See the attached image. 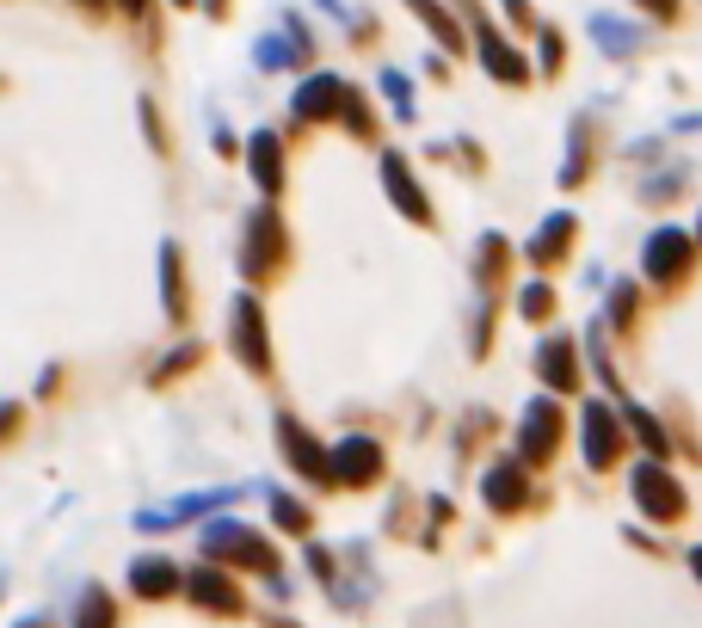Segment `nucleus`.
<instances>
[{
  "label": "nucleus",
  "mask_w": 702,
  "mask_h": 628,
  "mask_svg": "<svg viewBox=\"0 0 702 628\" xmlns=\"http://www.w3.org/2000/svg\"><path fill=\"white\" fill-rule=\"evenodd\" d=\"M204 542H210V555H228V561H240V567H271L278 561V555H271L253 530H240V524H216Z\"/></svg>",
  "instance_id": "obj_1"
},
{
  "label": "nucleus",
  "mask_w": 702,
  "mask_h": 628,
  "mask_svg": "<svg viewBox=\"0 0 702 628\" xmlns=\"http://www.w3.org/2000/svg\"><path fill=\"white\" fill-rule=\"evenodd\" d=\"M635 494H641V506L653 511V518H678V511H684V494H678L672 481H665V468L660 462H647L635 475Z\"/></svg>",
  "instance_id": "obj_2"
},
{
  "label": "nucleus",
  "mask_w": 702,
  "mask_h": 628,
  "mask_svg": "<svg viewBox=\"0 0 702 628\" xmlns=\"http://www.w3.org/2000/svg\"><path fill=\"white\" fill-rule=\"evenodd\" d=\"M191 598H198L204 610H223V616H235V610H240V591L228 586L223 574H210V567H204V574H191Z\"/></svg>",
  "instance_id": "obj_3"
},
{
  "label": "nucleus",
  "mask_w": 702,
  "mask_h": 628,
  "mask_svg": "<svg viewBox=\"0 0 702 628\" xmlns=\"http://www.w3.org/2000/svg\"><path fill=\"white\" fill-rule=\"evenodd\" d=\"M130 586L142 591V598H172V591H179V574H172V561H155V555H148V561L130 567Z\"/></svg>",
  "instance_id": "obj_4"
},
{
  "label": "nucleus",
  "mask_w": 702,
  "mask_h": 628,
  "mask_svg": "<svg viewBox=\"0 0 702 628\" xmlns=\"http://www.w3.org/2000/svg\"><path fill=\"white\" fill-rule=\"evenodd\" d=\"M376 468H383V456H376V443L352 438L339 450V481H376Z\"/></svg>",
  "instance_id": "obj_5"
},
{
  "label": "nucleus",
  "mask_w": 702,
  "mask_h": 628,
  "mask_svg": "<svg viewBox=\"0 0 702 628\" xmlns=\"http://www.w3.org/2000/svg\"><path fill=\"white\" fill-rule=\"evenodd\" d=\"M610 450H616V431H610V407H592L585 413V456H592V468L610 462Z\"/></svg>",
  "instance_id": "obj_6"
},
{
  "label": "nucleus",
  "mask_w": 702,
  "mask_h": 628,
  "mask_svg": "<svg viewBox=\"0 0 702 628\" xmlns=\"http://www.w3.org/2000/svg\"><path fill=\"white\" fill-rule=\"evenodd\" d=\"M284 443H290V456H296V468H303V475H315V481H320V475H333V468H327V456H320V450H315V443H308L296 426H284Z\"/></svg>",
  "instance_id": "obj_7"
},
{
  "label": "nucleus",
  "mask_w": 702,
  "mask_h": 628,
  "mask_svg": "<svg viewBox=\"0 0 702 628\" xmlns=\"http://www.w3.org/2000/svg\"><path fill=\"white\" fill-rule=\"evenodd\" d=\"M240 351H247V358H253V370H266V346H259V308H253V302H240Z\"/></svg>",
  "instance_id": "obj_8"
},
{
  "label": "nucleus",
  "mask_w": 702,
  "mask_h": 628,
  "mask_svg": "<svg viewBox=\"0 0 702 628\" xmlns=\"http://www.w3.org/2000/svg\"><path fill=\"white\" fill-rule=\"evenodd\" d=\"M555 443V407H531V438H524V456H548Z\"/></svg>",
  "instance_id": "obj_9"
},
{
  "label": "nucleus",
  "mask_w": 702,
  "mask_h": 628,
  "mask_svg": "<svg viewBox=\"0 0 702 628\" xmlns=\"http://www.w3.org/2000/svg\"><path fill=\"white\" fill-rule=\"evenodd\" d=\"M647 259H653V278L678 271V266H684V235H660V241L647 247Z\"/></svg>",
  "instance_id": "obj_10"
},
{
  "label": "nucleus",
  "mask_w": 702,
  "mask_h": 628,
  "mask_svg": "<svg viewBox=\"0 0 702 628\" xmlns=\"http://www.w3.org/2000/svg\"><path fill=\"white\" fill-rule=\"evenodd\" d=\"M543 376H548V382H573V346H567V339L543 346Z\"/></svg>",
  "instance_id": "obj_11"
},
{
  "label": "nucleus",
  "mask_w": 702,
  "mask_h": 628,
  "mask_svg": "<svg viewBox=\"0 0 702 628\" xmlns=\"http://www.w3.org/2000/svg\"><path fill=\"white\" fill-rule=\"evenodd\" d=\"M75 628H111V598H106V591H87V598H80Z\"/></svg>",
  "instance_id": "obj_12"
},
{
  "label": "nucleus",
  "mask_w": 702,
  "mask_h": 628,
  "mask_svg": "<svg viewBox=\"0 0 702 628\" xmlns=\"http://www.w3.org/2000/svg\"><path fill=\"white\" fill-rule=\"evenodd\" d=\"M253 173H259V186H278V142L271 136L253 142Z\"/></svg>",
  "instance_id": "obj_13"
},
{
  "label": "nucleus",
  "mask_w": 702,
  "mask_h": 628,
  "mask_svg": "<svg viewBox=\"0 0 702 628\" xmlns=\"http://www.w3.org/2000/svg\"><path fill=\"white\" fill-rule=\"evenodd\" d=\"M487 499H493V506H517V499H524V481H517V475H512V468H500V475H493V481H487Z\"/></svg>",
  "instance_id": "obj_14"
},
{
  "label": "nucleus",
  "mask_w": 702,
  "mask_h": 628,
  "mask_svg": "<svg viewBox=\"0 0 702 628\" xmlns=\"http://www.w3.org/2000/svg\"><path fill=\"white\" fill-rule=\"evenodd\" d=\"M278 524H290V530H303V506H296V499H278Z\"/></svg>",
  "instance_id": "obj_15"
},
{
  "label": "nucleus",
  "mask_w": 702,
  "mask_h": 628,
  "mask_svg": "<svg viewBox=\"0 0 702 628\" xmlns=\"http://www.w3.org/2000/svg\"><path fill=\"white\" fill-rule=\"evenodd\" d=\"M123 7H130V13H148V0H123Z\"/></svg>",
  "instance_id": "obj_16"
},
{
  "label": "nucleus",
  "mask_w": 702,
  "mask_h": 628,
  "mask_svg": "<svg viewBox=\"0 0 702 628\" xmlns=\"http://www.w3.org/2000/svg\"><path fill=\"white\" fill-rule=\"evenodd\" d=\"M647 7H660V13H672V0H647Z\"/></svg>",
  "instance_id": "obj_17"
},
{
  "label": "nucleus",
  "mask_w": 702,
  "mask_h": 628,
  "mask_svg": "<svg viewBox=\"0 0 702 628\" xmlns=\"http://www.w3.org/2000/svg\"><path fill=\"white\" fill-rule=\"evenodd\" d=\"M696 574H702V548H696Z\"/></svg>",
  "instance_id": "obj_18"
}]
</instances>
